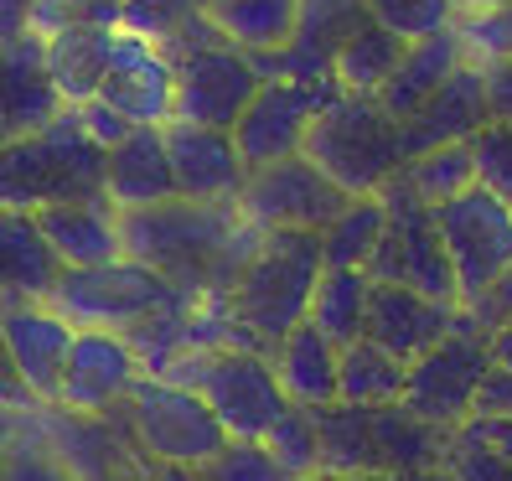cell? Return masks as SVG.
<instances>
[{
    "label": "cell",
    "instance_id": "obj_32",
    "mask_svg": "<svg viewBox=\"0 0 512 481\" xmlns=\"http://www.w3.org/2000/svg\"><path fill=\"white\" fill-rule=\"evenodd\" d=\"M368 295H373V280L363 269H321L306 321L331 347H352L368 332Z\"/></svg>",
    "mask_w": 512,
    "mask_h": 481
},
{
    "label": "cell",
    "instance_id": "obj_45",
    "mask_svg": "<svg viewBox=\"0 0 512 481\" xmlns=\"http://www.w3.org/2000/svg\"><path fill=\"white\" fill-rule=\"evenodd\" d=\"M461 311L471 316V326H476L481 337H492L497 326H507V321H512V269H507V275H497L476 300H466Z\"/></svg>",
    "mask_w": 512,
    "mask_h": 481
},
{
    "label": "cell",
    "instance_id": "obj_54",
    "mask_svg": "<svg viewBox=\"0 0 512 481\" xmlns=\"http://www.w3.org/2000/svg\"><path fill=\"white\" fill-rule=\"evenodd\" d=\"M512 0H456V21H471V16H492V11H507Z\"/></svg>",
    "mask_w": 512,
    "mask_h": 481
},
{
    "label": "cell",
    "instance_id": "obj_21",
    "mask_svg": "<svg viewBox=\"0 0 512 481\" xmlns=\"http://www.w3.org/2000/svg\"><path fill=\"white\" fill-rule=\"evenodd\" d=\"M166 150L176 171V197L192 202H238L249 182V166L238 156V145L228 130H202V125H166Z\"/></svg>",
    "mask_w": 512,
    "mask_h": 481
},
{
    "label": "cell",
    "instance_id": "obj_7",
    "mask_svg": "<svg viewBox=\"0 0 512 481\" xmlns=\"http://www.w3.org/2000/svg\"><path fill=\"white\" fill-rule=\"evenodd\" d=\"M182 300H192V295L176 290L171 280H161L156 269H145L135 259H114L99 269H63V280H57L47 306L57 316H68L78 332H114L130 342L156 316L182 306Z\"/></svg>",
    "mask_w": 512,
    "mask_h": 481
},
{
    "label": "cell",
    "instance_id": "obj_13",
    "mask_svg": "<svg viewBox=\"0 0 512 481\" xmlns=\"http://www.w3.org/2000/svg\"><path fill=\"white\" fill-rule=\"evenodd\" d=\"M492 368V352L487 337L466 326V332L445 337L435 352H425L419 363H409V383H404V409L425 425L456 435L471 409H476V388Z\"/></svg>",
    "mask_w": 512,
    "mask_h": 481
},
{
    "label": "cell",
    "instance_id": "obj_40",
    "mask_svg": "<svg viewBox=\"0 0 512 481\" xmlns=\"http://www.w3.org/2000/svg\"><path fill=\"white\" fill-rule=\"evenodd\" d=\"M192 481H290V471L259 440H228L223 456L192 471Z\"/></svg>",
    "mask_w": 512,
    "mask_h": 481
},
{
    "label": "cell",
    "instance_id": "obj_26",
    "mask_svg": "<svg viewBox=\"0 0 512 481\" xmlns=\"http://www.w3.org/2000/svg\"><path fill=\"white\" fill-rule=\"evenodd\" d=\"M57 280H63V259L52 254L37 218L0 207V306H16V300H52Z\"/></svg>",
    "mask_w": 512,
    "mask_h": 481
},
{
    "label": "cell",
    "instance_id": "obj_4",
    "mask_svg": "<svg viewBox=\"0 0 512 481\" xmlns=\"http://www.w3.org/2000/svg\"><path fill=\"white\" fill-rule=\"evenodd\" d=\"M99 197H104V150L83 135L73 109H63L37 135L0 145V207L6 213L37 218L42 207L99 202Z\"/></svg>",
    "mask_w": 512,
    "mask_h": 481
},
{
    "label": "cell",
    "instance_id": "obj_42",
    "mask_svg": "<svg viewBox=\"0 0 512 481\" xmlns=\"http://www.w3.org/2000/svg\"><path fill=\"white\" fill-rule=\"evenodd\" d=\"M476 156V187H487L492 197H502L512 207V125H492L471 140Z\"/></svg>",
    "mask_w": 512,
    "mask_h": 481
},
{
    "label": "cell",
    "instance_id": "obj_20",
    "mask_svg": "<svg viewBox=\"0 0 512 481\" xmlns=\"http://www.w3.org/2000/svg\"><path fill=\"white\" fill-rule=\"evenodd\" d=\"M471 316L461 306H445L419 290L404 285H373L368 295V342H378L383 352H394L399 363H419L425 352H435L445 337L466 332Z\"/></svg>",
    "mask_w": 512,
    "mask_h": 481
},
{
    "label": "cell",
    "instance_id": "obj_15",
    "mask_svg": "<svg viewBox=\"0 0 512 481\" xmlns=\"http://www.w3.org/2000/svg\"><path fill=\"white\" fill-rule=\"evenodd\" d=\"M368 21V0H300V21L285 52L254 57L264 83H337V52Z\"/></svg>",
    "mask_w": 512,
    "mask_h": 481
},
{
    "label": "cell",
    "instance_id": "obj_24",
    "mask_svg": "<svg viewBox=\"0 0 512 481\" xmlns=\"http://www.w3.org/2000/svg\"><path fill=\"white\" fill-rule=\"evenodd\" d=\"M37 228L52 244V254L63 259V269H99L125 259L119 244V213L99 197V202H57L37 213Z\"/></svg>",
    "mask_w": 512,
    "mask_h": 481
},
{
    "label": "cell",
    "instance_id": "obj_12",
    "mask_svg": "<svg viewBox=\"0 0 512 481\" xmlns=\"http://www.w3.org/2000/svg\"><path fill=\"white\" fill-rule=\"evenodd\" d=\"M259 88H264V78L254 68V57L228 47L218 37V42L192 47V52L176 57V104H171V119L233 135V125L244 119V109L254 104Z\"/></svg>",
    "mask_w": 512,
    "mask_h": 481
},
{
    "label": "cell",
    "instance_id": "obj_17",
    "mask_svg": "<svg viewBox=\"0 0 512 481\" xmlns=\"http://www.w3.org/2000/svg\"><path fill=\"white\" fill-rule=\"evenodd\" d=\"M0 332H6V352L21 388L37 399V409H52L78 326L57 316L47 300H16V306H0Z\"/></svg>",
    "mask_w": 512,
    "mask_h": 481
},
{
    "label": "cell",
    "instance_id": "obj_51",
    "mask_svg": "<svg viewBox=\"0 0 512 481\" xmlns=\"http://www.w3.org/2000/svg\"><path fill=\"white\" fill-rule=\"evenodd\" d=\"M0 404L6 409H21V414H37V399L21 388L16 368H11V352H6V332H0Z\"/></svg>",
    "mask_w": 512,
    "mask_h": 481
},
{
    "label": "cell",
    "instance_id": "obj_28",
    "mask_svg": "<svg viewBox=\"0 0 512 481\" xmlns=\"http://www.w3.org/2000/svg\"><path fill=\"white\" fill-rule=\"evenodd\" d=\"M269 363H275V378H280L285 399H290L295 409H326V404H337L342 347H331L311 321L300 326V332H290L275 352H269Z\"/></svg>",
    "mask_w": 512,
    "mask_h": 481
},
{
    "label": "cell",
    "instance_id": "obj_41",
    "mask_svg": "<svg viewBox=\"0 0 512 481\" xmlns=\"http://www.w3.org/2000/svg\"><path fill=\"white\" fill-rule=\"evenodd\" d=\"M0 481H73L68 466L57 461L47 430H42V409L26 419V435H21V445L11 450V461H6V471H0Z\"/></svg>",
    "mask_w": 512,
    "mask_h": 481
},
{
    "label": "cell",
    "instance_id": "obj_16",
    "mask_svg": "<svg viewBox=\"0 0 512 481\" xmlns=\"http://www.w3.org/2000/svg\"><path fill=\"white\" fill-rule=\"evenodd\" d=\"M42 430L73 481H156V466L140 456V445L109 414L94 419V414L42 409Z\"/></svg>",
    "mask_w": 512,
    "mask_h": 481
},
{
    "label": "cell",
    "instance_id": "obj_22",
    "mask_svg": "<svg viewBox=\"0 0 512 481\" xmlns=\"http://www.w3.org/2000/svg\"><path fill=\"white\" fill-rule=\"evenodd\" d=\"M104 197L114 213H140V207H161L176 197L166 125H140L114 150H104Z\"/></svg>",
    "mask_w": 512,
    "mask_h": 481
},
{
    "label": "cell",
    "instance_id": "obj_33",
    "mask_svg": "<svg viewBox=\"0 0 512 481\" xmlns=\"http://www.w3.org/2000/svg\"><path fill=\"white\" fill-rule=\"evenodd\" d=\"M404 52H409V42L394 37L388 26H378V21L368 16V21L347 37V47L337 52V88H342V94L378 99L383 88H388V78L399 73Z\"/></svg>",
    "mask_w": 512,
    "mask_h": 481
},
{
    "label": "cell",
    "instance_id": "obj_11",
    "mask_svg": "<svg viewBox=\"0 0 512 481\" xmlns=\"http://www.w3.org/2000/svg\"><path fill=\"white\" fill-rule=\"evenodd\" d=\"M435 228L450 254V269H456L461 306L512 269V207L492 197L487 187H471L461 197H450L445 207H435Z\"/></svg>",
    "mask_w": 512,
    "mask_h": 481
},
{
    "label": "cell",
    "instance_id": "obj_6",
    "mask_svg": "<svg viewBox=\"0 0 512 481\" xmlns=\"http://www.w3.org/2000/svg\"><path fill=\"white\" fill-rule=\"evenodd\" d=\"M347 197H378L404 171V130L378 99L337 94L306 135V150Z\"/></svg>",
    "mask_w": 512,
    "mask_h": 481
},
{
    "label": "cell",
    "instance_id": "obj_31",
    "mask_svg": "<svg viewBox=\"0 0 512 481\" xmlns=\"http://www.w3.org/2000/svg\"><path fill=\"white\" fill-rule=\"evenodd\" d=\"M119 26L145 42H156L171 63L192 47H207L218 42L213 21L202 16V0H125V16H119Z\"/></svg>",
    "mask_w": 512,
    "mask_h": 481
},
{
    "label": "cell",
    "instance_id": "obj_1",
    "mask_svg": "<svg viewBox=\"0 0 512 481\" xmlns=\"http://www.w3.org/2000/svg\"><path fill=\"white\" fill-rule=\"evenodd\" d=\"M259 228L244 223L238 202H192L171 197L161 207L119 213V244L125 259L156 269L187 295H223L238 269L259 249Z\"/></svg>",
    "mask_w": 512,
    "mask_h": 481
},
{
    "label": "cell",
    "instance_id": "obj_14",
    "mask_svg": "<svg viewBox=\"0 0 512 481\" xmlns=\"http://www.w3.org/2000/svg\"><path fill=\"white\" fill-rule=\"evenodd\" d=\"M337 83H264L244 119L233 125V145L244 156L249 171L290 161L306 150V135L316 125V114L337 99Z\"/></svg>",
    "mask_w": 512,
    "mask_h": 481
},
{
    "label": "cell",
    "instance_id": "obj_19",
    "mask_svg": "<svg viewBox=\"0 0 512 481\" xmlns=\"http://www.w3.org/2000/svg\"><path fill=\"white\" fill-rule=\"evenodd\" d=\"M140 378H145V368H140V357H135V347L125 337H114V332H78L52 409L104 419V414H114L119 404L130 399V388Z\"/></svg>",
    "mask_w": 512,
    "mask_h": 481
},
{
    "label": "cell",
    "instance_id": "obj_55",
    "mask_svg": "<svg viewBox=\"0 0 512 481\" xmlns=\"http://www.w3.org/2000/svg\"><path fill=\"white\" fill-rule=\"evenodd\" d=\"M300 481H394V476H300Z\"/></svg>",
    "mask_w": 512,
    "mask_h": 481
},
{
    "label": "cell",
    "instance_id": "obj_53",
    "mask_svg": "<svg viewBox=\"0 0 512 481\" xmlns=\"http://www.w3.org/2000/svg\"><path fill=\"white\" fill-rule=\"evenodd\" d=\"M487 352H492V363H497V368H507V373H512V321H507V326H497V332L487 337Z\"/></svg>",
    "mask_w": 512,
    "mask_h": 481
},
{
    "label": "cell",
    "instance_id": "obj_10",
    "mask_svg": "<svg viewBox=\"0 0 512 481\" xmlns=\"http://www.w3.org/2000/svg\"><path fill=\"white\" fill-rule=\"evenodd\" d=\"M357 197H347L311 156H290L249 171L238 192V213L259 233H326Z\"/></svg>",
    "mask_w": 512,
    "mask_h": 481
},
{
    "label": "cell",
    "instance_id": "obj_43",
    "mask_svg": "<svg viewBox=\"0 0 512 481\" xmlns=\"http://www.w3.org/2000/svg\"><path fill=\"white\" fill-rule=\"evenodd\" d=\"M440 471L450 481H512V461H502L497 450H487L481 440H471L466 430H456L445 440V461Z\"/></svg>",
    "mask_w": 512,
    "mask_h": 481
},
{
    "label": "cell",
    "instance_id": "obj_27",
    "mask_svg": "<svg viewBox=\"0 0 512 481\" xmlns=\"http://www.w3.org/2000/svg\"><path fill=\"white\" fill-rule=\"evenodd\" d=\"M466 63H471V57H466V47H461V32H456V26H450V32H440V37L409 42L404 63H399L394 78H388V88L378 94V104L404 125V119H414V114L425 109Z\"/></svg>",
    "mask_w": 512,
    "mask_h": 481
},
{
    "label": "cell",
    "instance_id": "obj_47",
    "mask_svg": "<svg viewBox=\"0 0 512 481\" xmlns=\"http://www.w3.org/2000/svg\"><path fill=\"white\" fill-rule=\"evenodd\" d=\"M502 414H512V373L492 363L487 378H481V388H476V409H471V419H502Z\"/></svg>",
    "mask_w": 512,
    "mask_h": 481
},
{
    "label": "cell",
    "instance_id": "obj_3",
    "mask_svg": "<svg viewBox=\"0 0 512 481\" xmlns=\"http://www.w3.org/2000/svg\"><path fill=\"white\" fill-rule=\"evenodd\" d=\"M316 419V440H321V471L316 476H425L440 471L445 461V430L414 419L404 404H378V409H357V404H326L311 409Z\"/></svg>",
    "mask_w": 512,
    "mask_h": 481
},
{
    "label": "cell",
    "instance_id": "obj_48",
    "mask_svg": "<svg viewBox=\"0 0 512 481\" xmlns=\"http://www.w3.org/2000/svg\"><path fill=\"white\" fill-rule=\"evenodd\" d=\"M32 16H37V0H0V57L32 37Z\"/></svg>",
    "mask_w": 512,
    "mask_h": 481
},
{
    "label": "cell",
    "instance_id": "obj_5",
    "mask_svg": "<svg viewBox=\"0 0 512 481\" xmlns=\"http://www.w3.org/2000/svg\"><path fill=\"white\" fill-rule=\"evenodd\" d=\"M166 383H182L218 414L228 440H259L295 409L275 378V363L264 352H218V347H182L161 373Z\"/></svg>",
    "mask_w": 512,
    "mask_h": 481
},
{
    "label": "cell",
    "instance_id": "obj_50",
    "mask_svg": "<svg viewBox=\"0 0 512 481\" xmlns=\"http://www.w3.org/2000/svg\"><path fill=\"white\" fill-rule=\"evenodd\" d=\"M461 430L471 440H481L487 450H497L502 461H512V414H502V419H466Z\"/></svg>",
    "mask_w": 512,
    "mask_h": 481
},
{
    "label": "cell",
    "instance_id": "obj_56",
    "mask_svg": "<svg viewBox=\"0 0 512 481\" xmlns=\"http://www.w3.org/2000/svg\"><path fill=\"white\" fill-rule=\"evenodd\" d=\"M409 481H450L445 471H425V476H409Z\"/></svg>",
    "mask_w": 512,
    "mask_h": 481
},
{
    "label": "cell",
    "instance_id": "obj_18",
    "mask_svg": "<svg viewBox=\"0 0 512 481\" xmlns=\"http://www.w3.org/2000/svg\"><path fill=\"white\" fill-rule=\"evenodd\" d=\"M99 104H109L114 114H125L130 125H171V104H176V63L135 32L119 26L114 32V52H109V73L99 88Z\"/></svg>",
    "mask_w": 512,
    "mask_h": 481
},
{
    "label": "cell",
    "instance_id": "obj_49",
    "mask_svg": "<svg viewBox=\"0 0 512 481\" xmlns=\"http://www.w3.org/2000/svg\"><path fill=\"white\" fill-rule=\"evenodd\" d=\"M481 83H487V114L497 125H512V63H487Z\"/></svg>",
    "mask_w": 512,
    "mask_h": 481
},
{
    "label": "cell",
    "instance_id": "obj_35",
    "mask_svg": "<svg viewBox=\"0 0 512 481\" xmlns=\"http://www.w3.org/2000/svg\"><path fill=\"white\" fill-rule=\"evenodd\" d=\"M399 182L425 202V207H445L450 197H461L476 187V156H471V140L461 145H440V150H425V156H414Z\"/></svg>",
    "mask_w": 512,
    "mask_h": 481
},
{
    "label": "cell",
    "instance_id": "obj_30",
    "mask_svg": "<svg viewBox=\"0 0 512 481\" xmlns=\"http://www.w3.org/2000/svg\"><path fill=\"white\" fill-rule=\"evenodd\" d=\"M202 16L213 21V32L249 52V57H269L285 52L300 21V0H202Z\"/></svg>",
    "mask_w": 512,
    "mask_h": 481
},
{
    "label": "cell",
    "instance_id": "obj_38",
    "mask_svg": "<svg viewBox=\"0 0 512 481\" xmlns=\"http://www.w3.org/2000/svg\"><path fill=\"white\" fill-rule=\"evenodd\" d=\"M119 16H125V0H37L32 37L37 42H52L57 32H73V26L119 32Z\"/></svg>",
    "mask_w": 512,
    "mask_h": 481
},
{
    "label": "cell",
    "instance_id": "obj_36",
    "mask_svg": "<svg viewBox=\"0 0 512 481\" xmlns=\"http://www.w3.org/2000/svg\"><path fill=\"white\" fill-rule=\"evenodd\" d=\"M383 223H388L383 197H357L347 213L321 233L326 269H363V275H368V259L378 249V238H383Z\"/></svg>",
    "mask_w": 512,
    "mask_h": 481
},
{
    "label": "cell",
    "instance_id": "obj_52",
    "mask_svg": "<svg viewBox=\"0 0 512 481\" xmlns=\"http://www.w3.org/2000/svg\"><path fill=\"white\" fill-rule=\"evenodd\" d=\"M26 419H32V414H21V409H6V404H0V471H6L11 450L21 445V435H26Z\"/></svg>",
    "mask_w": 512,
    "mask_h": 481
},
{
    "label": "cell",
    "instance_id": "obj_44",
    "mask_svg": "<svg viewBox=\"0 0 512 481\" xmlns=\"http://www.w3.org/2000/svg\"><path fill=\"white\" fill-rule=\"evenodd\" d=\"M461 32V47L476 68L487 63H512V6L507 11H492V16H471V21H456Z\"/></svg>",
    "mask_w": 512,
    "mask_h": 481
},
{
    "label": "cell",
    "instance_id": "obj_29",
    "mask_svg": "<svg viewBox=\"0 0 512 481\" xmlns=\"http://www.w3.org/2000/svg\"><path fill=\"white\" fill-rule=\"evenodd\" d=\"M109 52H114V32H99V26H73V32H57L52 42H42L47 78L68 109L99 99L104 73H109Z\"/></svg>",
    "mask_w": 512,
    "mask_h": 481
},
{
    "label": "cell",
    "instance_id": "obj_34",
    "mask_svg": "<svg viewBox=\"0 0 512 481\" xmlns=\"http://www.w3.org/2000/svg\"><path fill=\"white\" fill-rule=\"evenodd\" d=\"M409 363H399L394 352H383L378 342H352L342 347V378H337V404L378 409V404H404Z\"/></svg>",
    "mask_w": 512,
    "mask_h": 481
},
{
    "label": "cell",
    "instance_id": "obj_25",
    "mask_svg": "<svg viewBox=\"0 0 512 481\" xmlns=\"http://www.w3.org/2000/svg\"><path fill=\"white\" fill-rule=\"evenodd\" d=\"M63 109L68 104L57 99V88L47 78L42 42L37 37H26L16 52L0 57V130H6V140L47 130Z\"/></svg>",
    "mask_w": 512,
    "mask_h": 481
},
{
    "label": "cell",
    "instance_id": "obj_2",
    "mask_svg": "<svg viewBox=\"0 0 512 481\" xmlns=\"http://www.w3.org/2000/svg\"><path fill=\"white\" fill-rule=\"evenodd\" d=\"M321 233H264L238 280L218 295L233 321L238 352H275L311 316V295L321 280Z\"/></svg>",
    "mask_w": 512,
    "mask_h": 481
},
{
    "label": "cell",
    "instance_id": "obj_23",
    "mask_svg": "<svg viewBox=\"0 0 512 481\" xmlns=\"http://www.w3.org/2000/svg\"><path fill=\"white\" fill-rule=\"evenodd\" d=\"M487 125H492V114H487V83H481V68L476 63H466L425 109L399 125L404 130V166L414 156H425V150L476 140Z\"/></svg>",
    "mask_w": 512,
    "mask_h": 481
},
{
    "label": "cell",
    "instance_id": "obj_37",
    "mask_svg": "<svg viewBox=\"0 0 512 481\" xmlns=\"http://www.w3.org/2000/svg\"><path fill=\"white\" fill-rule=\"evenodd\" d=\"M368 16L404 42H425L456 26V0H368Z\"/></svg>",
    "mask_w": 512,
    "mask_h": 481
},
{
    "label": "cell",
    "instance_id": "obj_8",
    "mask_svg": "<svg viewBox=\"0 0 512 481\" xmlns=\"http://www.w3.org/2000/svg\"><path fill=\"white\" fill-rule=\"evenodd\" d=\"M109 419L140 445V456L156 461V466L197 471V466H207L213 456L228 450V430L218 425V414L207 409L192 388L150 378V373L130 388V399Z\"/></svg>",
    "mask_w": 512,
    "mask_h": 481
},
{
    "label": "cell",
    "instance_id": "obj_57",
    "mask_svg": "<svg viewBox=\"0 0 512 481\" xmlns=\"http://www.w3.org/2000/svg\"><path fill=\"white\" fill-rule=\"evenodd\" d=\"M0 145H6V130H0Z\"/></svg>",
    "mask_w": 512,
    "mask_h": 481
},
{
    "label": "cell",
    "instance_id": "obj_46",
    "mask_svg": "<svg viewBox=\"0 0 512 481\" xmlns=\"http://www.w3.org/2000/svg\"><path fill=\"white\" fill-rule=\"evenodd\" d=\"M73 119H78L83 135L94 140L99 150H114L119 140H125V135L135 130L125 114H114V109H109V104H99V99H94V104H78V109H73Z\"/></svg>",
    "mask_w": 512,
    "mask_h": 481
},
{
    "label": "cell",
    "instance_id": "obj_9",
    "mask_svg": "<svg viewBox=\"0 0 512 481\" xmlns=\"http://www.w3.org/2000/svg\"><path fill=\"white\" fill-rule=\"evenodd\" d=\"M378 197H383L388 223H383V238L368 259V280L373 285H404V290H419L430 300H445V306H461L456 269H450V254H445L440 228H435V207L419 202L399 176Z\"/></svg>",
    "mask_w": 512,
    "mask_h": 481
},
{
    "label": "cell",
    "instance_id": "obj_39",
    "mask_svg": "<svg viewBox=\"0 0 512 481\" xmlns=\"http://www.w3.org/2000/svg\"><path fill=\"white\" fill-rule=\"evenodd\" d=\"M264 450L290 471V481L316 476V471H321V440H316V419H311V409H290L280 425L264 435Z\"/></svg>",
    "mask_w": 512,
    "mask_h": 481
}]
</instances>
